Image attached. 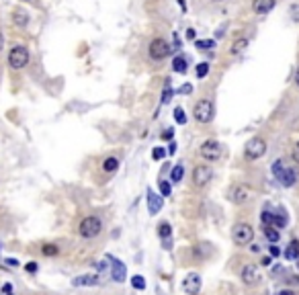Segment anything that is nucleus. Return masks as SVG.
Segmentation results:
<instances>
[{"mask_svg":"<svg viewBox=\"0 0 299 295\" xmlns=\"http://www.w3.org/2000/svg\"><path fill=\"white\" fill-rule=\"evenodd\" d=\"M291 158H293L295 164H299V142L295 144V148H293V152H291Z\"/></svg>","mask_w":299,"mask_h":295,"instance_id":"40","label":"nucleus"},{"mask_svg":"<svg viewBox=\"0 0 299 295\" xmlns=\"http://www.w3.org/2000/svg\"><path fill=\"white\" fill-rule=\"evenodd\" d=\"M297 260H299V258H297ZM297 269H299V263H297Z\"/></svg>","mask_w":299,"mask_h":295,"instance_id":"51","label":"nucleus"},{"mask_svg":"<svg viewBox=\"0 0 299 295\" xmlns=\"http://www.w3.org/2000/svg\"><path fill=\"white\" fill-rule=\"evenodd\" d=\"M158 236H160V240H168L172 236V225L168 221H162L158 225Z\"/></svg>","mask_w":299,"mask_h":295,"instance_id":"22","label":"nucleus"},{"mask_svg":"<svg viewBox=\"0 0 299 295\" xmlns=\"http://www.w3.org/2000/svg\"><path fill=\"white\" fill-rule=\"evenodd\" d=\"M250 199H252V191L248 187H244V185H236L234 189L229 191V201L236 203V205H244Z\"/></svg>","mask_w":299,"mask_h":295,"instance_id":"8","label":"nucleus"},{"mask_svg":"<svg viewBox=\"0 0 299 295\" xmlns=\"http://www.w3.org/2000/svg\"><path fill=\"white\" fill-rule=\"evenodd\" d=\"M260 279H262V275H260L258 265H246L242 269V281L246 285H256V283H260Z\"/></svg>","mask_w":299,"mask_h":295,"instance_id":"11","label":"nucleus"},{"mask_svg":"<svg viewBox=\"0 0 299 295\" xmlns=\"http://www.w3.org/2000/svg\"><path fill=\"white\" fill-rule=\"evenodd\" d=\"M285 258L287 260H297L299 258V240L289 242V246L285 248Z\"/></svg>","mask_w":299,"mask_h":295,"instance_id":"18","label":"nucleus"},{"mask_svg":"<svg viewBox=\"0 0 299 295\" xmlns=\"http://www.w3.org/2000/svg\"><path fill=\"white\" fill-rule=\"evenodd\" d=\"M213 115H215V109H213L211 98H201L193 109V117H195L197 123H209L213 119Z\"/></svg>","mask_w":299,"mask_h":295,"instance_id":"3","label":"nucleus"},{"mask_svg":"<svg viewBox=\"0 0 299 295\" xmlns=\"http://www.w3.org/2000/svg\"><path fill=\"white\" fill-rule=\"evenodd\" d=\"M195 47L197 49H213L215 47V41L213 39H199V41H195Z\"/></svg>","mask_w":299,"mask_h":295,"instance_id":"29","label":"nucleus"},{"mask_svg":"<svg viewBox=\"0 0 299 295\" xmlns=\"http://www.w3.org/2000/svg\"><path fill=\"white\" fill-rule=\"evenodd\" d=\"M113 260V269H111V275H113V281L115 283H123L125 277H127V269H125V263H121V260L117 258H111Z\"/></svg>","mask_w":299,"mask_h":295,"instance_id":"13","label":"nucleus"},{"mask_svg":"<svg viewBox=\"0 0 299 295\" xmlns=\"http://www.w3.org/2000/svg\"><path fill=\"white\" fill-rule=\"evenodd\" d=\"M160 137H162L164 142H172V137H174V129H172V127H170V129H164V131L160 133Z\"/></svg>","mask_w":299,"mask_h":295,"instance_id":"35","label":"nucleus"},{"mask_svg":"<svg viewBox=\"0 0 299 295\" xmlns=\"http://www.w3.org/2000/svg\"><path fill=\"white\" fill-rule=\"evenodd\" d=\"M178 93H180V95H191V93H193V86H191L189 82H187V84H182L180 89H178Z\"/></svg>","mask_w":299,"mask_h":295,"instance_id":"39","label":"nucleus"},{"mask_svg":"<svg viewBox=\"0 0 299 295\" xmlns=\"http://www.w3.org/2000/svg\"><path fill=\"white\" fill-rule=\"evenodd\" d=\"M101 232H103V221L98 219V217H94V215L84 217V219L80 221V225H78V234H80L82 238H86V240L96 238Z\"/></svg>","mask_w":299,"mask_h":295,"instance_id":"2","label":"nucleus"},{"mask_svg":"<svg viewBox=\"0 0 299 295\" xmlns=\"http://www.w3.org/2000/svg\"><path fill=\"white\" fill-rule=\"evenodd\" d=\"M4 263L8 267H19V260H16V258H4Z\"/></svg>","mask_w":299,"mask_h":295,"instance_id":"42","label":"nucleus"},{"mask_svg":"<svg viewBox=\"0 0 299 295\" xmlns=\"http://www.w3.org/2000/svg\"><path fill=\"white\" fill-rule=\"evenodd\" d=\"M2 47H4V35H2V31H0V51H2Z\"/></svg>","mask_w":299,"mask_h":295,"instance_id":"47","label":"nucleus"},{"mask_svg":"<svg viewBox=\"0 0 299 295\" xmlns=\"http://www.w3.org/2000/svg\"><path fill=\"white\" fill-rule=\"evenodd\" d=\"M162 205H164V201H162V195L154 193L152 189H148V211L154 215V213H158V211L162 209Z\"/></svg>","mask_w":299,"mask_h":295,"instance_id":"14","label":"nucleus"},{"mask_svg":"<svg viewBox=\"0 0 299 295\" xmlns=\"http://www.w3.org/2000/svg\"><path fill=\"white\" fill-rule=\"evenodd\" d=\"M231 238H234V242L238 246H246L250 244L252 238H254V228L250 223H236L234 225V232H231Z\"/></svg>","mask_w":299,"mask_h":295,"instance_id":"5","label":"nucleus"},{"mask_svg":"<svg viewBox=\"0 0 299 295\" xmlns=\"http://www.w3.org/2000/svg\"><path fill=\"white\" fill-rule=\"evenodd\" d=\"M277 181L281 183V187H285V189H291L295 183H297V170H293V168H283V172L277 177Z\"/></svg>","mask_w":299,"mask_h":295,"instance_id":"12","label":"nucleus"},{"mask_svg":"<svg viewBox=\"0 0 299 295\" xmlns=\"http://www.w3.org/2000/svg\"><path fill=\"white\" fill-rule=\"evenodd\" d=\"M172 193V185L168 181H160V195L162 197H170Z\"/></svg>","mask_w":299,"mask_h":295,"instance_id":"31","label":"nucleus"},{"mask_svg":"<svg viewBox=\"0 0 299 295\" xmlns=\"http://www.w3.org/2000/svg\"><path fill=\"white\" fill-rule=\"evenodd\" d=\"M275 6H277V0H254L252 2V10L256 14H269Z\"/></svg>","mask_w":299,"mask_h":295,"instance_id":"15","label":"nucleus"},{"mask_svg":"<svg viewBox=\"0 0 299 295\" xmlns=\"http://www.w3.org/2000/svg\"><path fill=\"white\" fill-rule=\"evenodd\" d=\"M285 225H287V215H277V213H275L273 228H285Z\"/></svg>","mask_w":299,"mask_h":295,"instance_id":"34","label":"nucleus"},{"mask_svg":"<svg viewBox=\"0 0 299 295\" xmlns=\"http://www.w3.org/2000/svg\"><path fill=\"white\" fill-rule=\"evenodd\" d=\"M182 291L187 295H199V291H201V277L197 273H189L182 279Z\"/></svg>","mask_w":299,"mask_h":295,"instance_id":"10","label":"nucleus"},{"mask_svg":"<svg viewBox=\"0 0 299 295\" xmlns=\"http://www.w3.org/2000/svg\"><path fill=\"white\" fill-rule=\"evenodd\" d=\"M0 295H14L12 285H10V283H4L2 287H0Z\"/></svg>","mask_w":299,"mask_h":295,"instance_id":"38","label":"nucleus"},{"mask_svg":"<svg viewBox=\"0 0 299 295\" xmlns=\"http://www.w3.org/2000/svg\"><path fill=\"white\" fill-rule=\"evenodd\" d=\"M174 121H176L178 125H185L187 123V113H185V109H182V107L174 109Z\"/></svg>","mask_w":299,"mask_h":295,"instance_id":"27","label":"nucleus"},{"mask_svg":"<svg viewBox=\"0 0 299 295\" xmlns=\"http://www.w3.org/2000/svg\"><path fill=\"white\" fill-rule=\"evenodd\" d=\"M187 39H195V29H187Z\"/></svg>","mask_w":299,"mask_h":295,"instance_id":"44","label":"nucleus"},{"mask_svg":"<svg viewBox=\"0 0 299 295\" xmlns=\"http://www.w3.org/2000/svg\"><path fill=\"white\" fill-rule=\"evenodd\" d=\"M174 152H176V144H174V142H170V146H168V154L172 156Z\"/></svg>","mask_w":299,"mask_h":295,"instance_id":"45","label":"nucleus"},{"mask_svg":"<svg viewBox=\"0 0 299 295\" xmlns=\"http://www.w3.org/2000/svg\"><path fill=\"white\" fill-rule=\"evenodd\" d=\"M164 156H166V150H164V148H154V150H152V158H154V160H162Z\"/></svg>","mask_w":299,"mask_h":295,"instance_id":"36","label":"nucleus"},{"mask_svg":"<svg viewBox=\"0 0 299 295\" xmlns=\"http://www.w3.org/2000/svg\"><path fill=\"white\" fill-rule=\"evenodd\" d=\"M260 219H262L264 225H273V223H275V213L269 211V209H264V211L260 213Z\"/></svg>","mask_w":299,"mask_h":295,"instance_id":"30","label":"nucleus"},{"mask_svg":"<svg viewBox=\"0 0 299 295\" xmlns=\"http://www.w3.org/2000/svg\"><path fill=\"white\" fill-rule=\"evenodd\" d=\"M260 265H262V267H271V265H273V256H264V258L260 260Z\"/></svg>","mask_w":299,"mask_h":295,"instance_id":"41","label":"nucleus"},{"mask_svg":"<svg viewBox=\"0 0 299 295\" xmlns=\"http://www.w3.org/2000/svg\"><path fill=\"white\" fill-rule=\"evenodd\" d=\"M174 91H172V86H170V80H166V86H164V93H162V105H166L170 98H172Z\"/></svg>","mask_w":299,"mask_h":295,"instance_id":"26","label":"nucleus"},{"mask_svg":"<svg viewBox=\"0 0 299 295\" xmlns=\"http://www.w3.org/2000/svg\"><path fill=\"white\" fill-rule=\"evenodd\" d=\"M29 49L25 45H14L8 51V66L12 70H23V68L29 64Z\"/></svg>","mask_w":299,"mask_h":295,"instance_id":"4","label":"nucleus"},{"mask_svg":"<svg viewBox=\"0 0 299 295\" xmlns=\"http://www.w3.org/2000/svg\"><path fill=\"white\" fill-rule=\"evenodd\" d=\"M178 4H180V8H182V10H187V6H185V0H178Z\"/></svg>","mask_w":299,"mask_h":295,"instance_id":"49","label":"nucleus"},{"mask_svg":"<svg viewBox=\"0 0 299 295\" xmlns=\"http://www.w3.org/2000/svg\"><path fill=\"white\" fill-rule=\"evenodd\" d=\"M182 177H185V166H182V164H176V166L170 170V183H180Z\"/></svg>","mask_w":299,"mask_h":295,"instance_id":"23","label":"nucleus"},{"mask_svg":"<svg viewBox=\"0 0 299 295\" xmlns=\"http://www.w3.org/2000/svg\"><path fill=\"white\" fill-rule=\"evenodd\" d=\"M264 154H267V142H264L262 137H252V140L248 142L246 148H244L246 160H258V158H262Z\"/></svg>","mask_w":299,"mask_h":295,"instance_id":"6","label":"nucleus"},{"mask_svg":"<svg viewBox=\"0 0 299 295\" xmlns=\"http://www.w3.org/2000/svg\"><path fill=\"white\" fill-rule=\"evenodd\" d=\"M277 295H295V291H291V289H281Z\"/></svg>","mask_w":299,"mask_h":295,"instance_id":"43","label":"nucleus"},{"mask_svg":"<svg viewBox=\"0 0 299 295\" xmlns=\"http://www.w3.org/2000/svg\"><path fill=\"white\" fill-rule=\"evenodd\" d=\"M12 23H14L16 27H27V23H29V14L23 12V10H16V12L12 14Z\"/></svg>","mask_w":299,"mask_h":295,"instance_id":"21","label":"nucleus"},{"mask_svg":"<svg viewBox=\"0 0 299 295\" xmlns=\"http://www.w3.org/2000/svg\"><path fill=\"white\" fill-rule=\"evenodd\" d=\"M264 238H267L271 244H275V242H279V238H281V234L273 228V225H264Z\"/></svg>","mask_w":299,"mask_h":295,"instance_id":"24","label":"nucleus"},{"mask_svg":"<svg viewBox=\"0 0 299 295\" xmlns=\"http://www.w3.org/2000/svg\"><path fill=\"white\" fill-rule=\"evenodd\" d=\"M119 168V158L117 156H109V158L103 160V170L105 172H115Z\"/></svg>","mask_w":299,"mask_h":295,"instance_id":"19","label":"nucleus"},{"mask_svg":"<svg viewBox=\"0 0 299 295\" xmlns=\"http://www.w3.org/2000/svg\"><path fill=\"white\" fill-rule=\"evenodd\" d=\"M37 269H39V265L35 263V260H31V263H27V265H25V271H27V273H31V275H35V273H37Z\"/></svg>","mask_w":299,"mask_h":295,"instance_id":"37","label":"nucleus"},{"mask_svg":"<svg viewBox=\"0 0 299 295\" xmlns=\"http://www.w3.org/2000/svg\"><path fill=\"white\" fill-rule=\"evenodd\" d=\"M213 2H224V0H213Z\"/></svg>","mask_w":299,"mask_h":295,"instance_id":"50","label":"nucleus"},{"mask_svg":"<svg viewBox=\"0 0 299 295\" xmlns=\"http://www.w3.org/2000/svg\"><path fill=\"white\" fill-rule=\"evenodd\" d=\"M295 84L299 86V68H297V72H295Z\"/></svg>","mask_w":299,"mask_h":295,"instance_id":"48","label":"nucleus"},{"mask_svg":"<svg viewBox=\"0 0 299 295\" xmlns=\"http://www.w3.org/2000/svg\"><path fill=\"white\" fill-rule=\"evenodd\" d=\"M41 252H43L45 256H58V254H60V248H58L56 244H43V246H41Z\"/></svg>","mask_w":299,"mask_h":295,"instance_id":"28","label":"nucleus"},{"mask_svg":"<svg viewBox=\"0 0 299 295\" xmlns=\"http://www.w3.org/2000/svg\"><path fill=\"white\" fill-rule=\"evenodd\" d=\"M170 51H172L170 43L166 39H162V37H154L152 41H150V45H148V56H150V60H154V62L166 60L170 56Z\"/></svg>","mask_w":299,"mask_h":295,"instance_id":"1","label":"nucleus"},{"mask_svg":"<svg viewBox=\"0 0 299 295\" xmlns=\"http://www.w3.org/2000/svg\"><path fill=\"white\" fill-rule=\"evenodd\" d=\"M201 156L205 160L209 162H215V160H220L222 158V146L220 142H215V140H207L201 144Z\"/></svg>","mask_w":299,"mask_h":295,"instance_id":"7","label":"nucleus"},{"mask_svg":"<svg viewBox=\"0 0 299 295\" xmlns=\"http://www.w3.org/2000/svg\"><path fill=\"white\" fill-rule=\"evenodd\" d=\"M207 74H209V64L207 62L197 64V78H205Z\"/></svg>","mask_w":299,"mask_h":295,"instance_id":"32","label":"nucleus"},{"mask_svg":"<svg viewBox=\"0 0 299 295\" xmlns=\"http://www.w3.org/2000/svg\"><path fill=\"white\" fill-rule=\"evenodd\" d=\"M279 254H281V250L277 246H271V256H279Z\"/></svg>","mask_w":299,"mask_h":295,"instance_id":"46","label":"nucleus"},{"mask_svg":"<svg viewBox=\"0 0 299 295\" xmlns=\"http://www.w3.org/2000/svg\"><path fill=\"white\" fill-rule=\"evenodd\" d=\"M131 287L138 289V291H144L146 289V279L142 275H136V277H131Z\"/></svg>","mask_w":299,"mask_h":295,"instance_id":"25","label":"nucleus"},{"mask_svg":"<svg viewBox=\"0 0 299 295\" xmlns=\"http://www.w3.org/2000/svg\"><path fill=\"white\" fill-rule=\"evenodd\" d=\"M189 62H187V58L185 56H176L174 60H172V70L176 72V74H187V66Z\"/></svg>","mask_w":299,"mask_h":295,"instance_id":"17","label":"nucleus"},{"mask_svg":"<svg viewBox=\"0 0 299 295\" xmlns=\"http://www.w3.org/2000/svg\"><path fill=\"white\" fill-rule=\"evenodd\" d=\"M248 47V39L246 37H242V39H236L234 43H231V49H229V54L231 56H238V54H242V51Z\"/></svg>","mask_w":299,"mask_h":295,"instance_id":"20","label":"nucleus"},{"mask_svg":"<svg viewBox=\"0 0 299 295\" xmlns=\"http://www.w3.org/2000/svg\"><path fill=\"white\" fill-rule=\"evenodd\" d=\"M74 287H94L98 285V277L96 275H80L76 279H72Z\"/></svg>","mask_w":299,"mask_h":295,"instance_id":"16","label":"nucleus"},{"mask_svg":"<svg viewBox=\"0 0 299 295\" xmlns=\"http://www.w3.org/2000/svg\"><path fill=\"white\" fill-rule=\"evenodd\" d=\"M283 168H285V162L281 160V158H279V160H275V162H273V166H271V170H273V175H275V177H279L281 172H283Z\"/></svg>","mask_w":299,"mask_h":295,"instance_id":"33","label":"nucleus"},{"mask_svg":"<svg viewBox=\"0 0 299 295\" xmlns=\"http://www.w3.org/2000/svg\"><path fill=\"white\" fill-rule=\"evenodd\" d=\"M211 177H213V170H211L207 164H199V166H195V170H193V183H195L197 187H205V185L211 181Z\"/></svg>","mask_w":299,"mask_h":295,"instance_id":"9","label":"nucleus"}]
</instances>
